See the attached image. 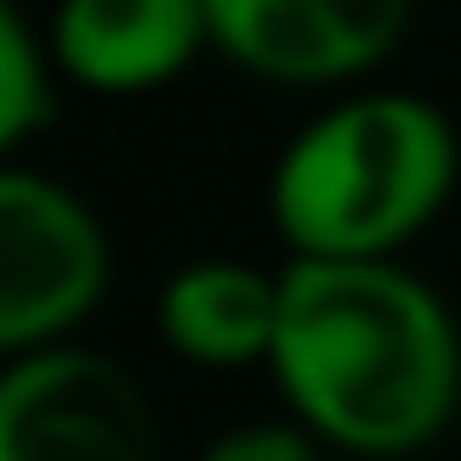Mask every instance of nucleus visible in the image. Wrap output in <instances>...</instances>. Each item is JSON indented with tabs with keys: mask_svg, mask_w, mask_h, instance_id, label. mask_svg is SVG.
<instances>
[{
	"mask_svg": "<svg viewBox=\"0 0 461 461\" xmlns=\"http://www.w3.org/2000/svg\"><path fill=\"white\" fill-rule=\"evenodd\" d=\"M265 366L319 447L366 461L441 441L461 407V332L393 258H292Z\"/></svg>",
	"mask_w": 461,
	"mask_h": 461,
	"instance_id": "1",
	"label": "nucleus"
},
{
	"mask_svg": "<svg viewBox=\"0 0 461 461\" xmlns=\"http://www.w3.org/2000/svg\"><path fill=\"white\" fill-rule=\"evenodd\" d=\"M157 332L170 353L197 366H251L272 360L278 339V272H251L230 258H197L163 278Z\"/></svg>",
	"mask_w": 461,
	"mask_h": 461,
	"instance_id": "7",
	"label": "nucleus"
},
{
	"mask_svg": "<svg viewBox=\"0 0 461 461\" xmlns=\"http://www.w3.org/2000/svg\"><path fill=\"white\" fill-rule=\"evenodd\" d=\"M0 461H157V420L130 366L68 339L0 366Z\"/></svg>",
	"mask_w": 461,
	"mask_h": 461,
	"instance_id": "4",
	"label": "nucleus"
},
{
	"mask_svg": "<svg viewBox=\"0 0 461 461\" xmlns=\"http://www.w3.org/2000/svg\"><path fill=\"white\" fill-rule=\"evenodd\" d=\"M203 461H326V447L292 420H258V428H230L224 441H211Z\"/></svg>",
	"mask_w": 461,
	"mask_h": 461,
	"instance_id": "9",
	"label": "nucleus"
},
{
	"mask_svg": "<svg viewBox=\"0 0 461 461\" xmlns=\"http://www.w3.org/2000/svg\"><path fill=\"white\" fill-rule=\"evenodd\" d=\"M414 0H203L211 48L292 88H332L401 48Z\"/></svg>",
	"mask_w": 461,
	"mask_h": 461,
	"instance_id": "5",
	"label": "nucleus"
},
{
	"mask_svg": "<svg viewBox=\"0 0 461 461\" xmlns=\"http://www.w3.org/2000/svg\"><path fill=\"white\" fill-rule=\"evenodd\" d=\"M461 170L447 115L380 88L312 115L272 170V224L292 258H393L434 224Z\"/></svg>",
	"mask_w": 461,
	"mask_h": 461,
	"instance_id": "2",
	"label": "nucleus"
},
{
	"mask_svg": "<svg viewBox=\"0 0 461 461\" xmlns=\"http://www.w3.org/2000/svg\"><path fill=\"white\" fill-rule=\"evenodd\" d=\"M211 48L203 0H61L48 61L95 95H143Z\"/></svg>",
	"mask_w": 461,
	"mask_h": 461,
	"instance_id": "6",
	"label": "nucleus"
},
{
	"mask_svg": "<svg viewBox=\"0 0 461 461\" xmlns=\"http://www.w3.org/2000/svg\"><path fill=\"white\" fill-rule=\"evenodd\" d=\"M109 238L68 184L0 163V360H28L95 312Z\"/></svg>",
	"mask_w": 461,
	"mask_h": 461,
	"instance_id": "3",
	"label": "nucleus"
},
{
	"mask_svg": "<svg viewBox=\"0 0 461 461\" xmlns=\"http://www.w3.org/2000/svg\"><path fill=\"white\" fill-rule=\"evenodd\" d=\"M48 115V48L28 34L14 0H0V163L21 149Z\"/></svg>",
	"mask_w": 461,
	"mask_h": 461,
	"instance_id": "8",
	"label": "nucleus"
}]
</instances>
